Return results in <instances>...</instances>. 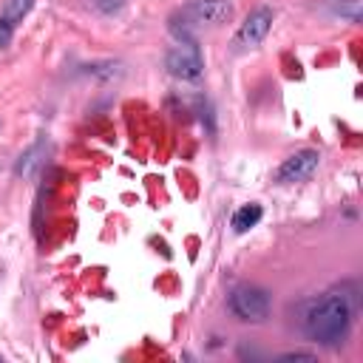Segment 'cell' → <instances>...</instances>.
Here are the masks:
<instances>
[{"instance_id":"6da1fadb","label":"cell","mask_w":363,"mask_h":363,"mask_svg":"<svg viewBox=\"0 0 363 363\" xmlns=\"http://www.w3.org/2000/svg\"><path fill=\"white\" fill-rule=\"evenodd\" d=\"M357 309V295L352 286H340L326 292L303 318V332L320 346H340L349 335L352 318Z\"/></svg>"},{"instance_id":"7a4b0ae2","label":"cell","mask_w":363,"mask_h":363,"mask_svg":"<svg viewBox=\"0 0 363 363\" xmlns=\"http://www.w3.org/2000/svg\"><path fill=\"white\" fill-rule=\"evenodd\" d=\"M230 17H233V3L230 0H190L170 20H182V34H187L190 28L224 26Z\"/></svg>"},{"instance_id":"3957f363","label":"cell","mask_w":363,"mask_h":363,"mask_svg":"<svg viewBox=\"0 0 363 363\" xmlns=\"http://www.w3.org/2000/svg\"><path fill=\"white\" fill-rule=\"evenodd\" d=\"M269 309H272V298L267 289L261 286H252V284H241L230 292V312L238 318V320H247V323H264L269 318Z\"/></svg>"},{"instance_id":"277c9868","label":"cell","mask_w":363,"mask_h":363,"mask_svg":"<svg viewBox=\"0 0 363 363\" xmlns=\"http://www.w3.org/2000/svg\"><path fill=\"white\" fill-rule=\"evenodd\" d=\"M164 68L176 77V79H199L204 71V60L201 51L193 40H182L176 43L167 54H164Z\"/></svg>"},{"instance_id":"5b68a950","label":"cell","mask_w":363,"mask_h":363,"mask_svg":"<svg viewBox=\"0 0 363 363\" xmlns=\"http://www.w3.org/2000/svg\"><path fill=\"white\" fill-rule=\"evenodd\" d=\"M272 17H275V11H272L269 6H258V9H252V11L247 14V20L241 23L238 34H235V45H241V48H255V45L269 34V28H272Z\"/></svg>"},{"instance_id":"8992f818","label":"cell","mask_w":363,"mask_h":363,"mask_svg":"<svg viewBox=\"0 0 363 363\" xmlns=\"http://www.w3.org/2000/svg\"><path fill=\"white\" fill-rule=\"evenodd\" d=\"M318 162H320L318 150L303 147V150H298V153H292L289 159L281 162V167L275 170V179L284 182V184H289V182H303V179H309V176L318 170Z\"/></svg>"},{"instance_id":"52a82bcc","label":"cell","mask_w":363,"mask_h":363,"mask_svg":"<svg viewBox=\"0 0 363 363\" xmlns=\"http://www.w3.org/2000/svg\"><path fill=\"white\" fill-rule=\"evenodd\" d=\"M43 153H45V147H43V142H37V145H31L20 159H17V164H14V173L17 176H23V179H31L34 176V170L43 164Z\"/></svg>"},{"instance_id":"ba28073f","label":"cell","mask_w":363,"mask_h":363,"mask_svg":"<svg viewBox=\"0 0 363 363\" xmlns=\"http://www.w3.org/2000/svg\"><path fill=\"white\" fill-rule=\"evenodd\" d=\"M261 216H264L261 204H244V207H238L235 216H233V230H235V233H247L250 227H255V224L261 221Z\"/></svg>"},{"instance_id":"9c48e42d","label":"cell","mask_w":363,"mask_h":363,"mask_svg":"<svg viewBox=\"0 0 363 363\" xmlns=\"http://www.w3.org/2000/svg\"><path fill=\"white\" fill-rule=\"evenodd\" d=\"M31 6H34V0H3L0 20L17 28V23H23V17L31 11Z\"/></svg>"},{"instance_id":"30bf717a","label":"cell","mask_w":363,"mask_h":363,"mask_svg":"<svg viewBox=\"0 0 363 363\" xmlns=\"http://www.w3.org/2000/svg\"><path fill=\"white\" fill-rule=\"evenodd\" d=\"M335 11L340 17H349L352 23H357L360 20V0H340V3H335Z\"/></svg>"},{"instance_id":"8fae6325","label":"cell","mask_w":363,"mask_h":363,"mask_svg":"<svg viewBox=\"0 0 363 363\" xmlns=\"http://www.w3.org/2000/svg\"><path fill=\"white\" fill-rule=\"evenodd\" d=\"M91 6L99 11V14H113L125 6V0H91Z\"/></svg>"},{"instance_id":"7c38bea8","label":"cell","mask_w":363,"mask_h":363,"mask_svg":"<svg viewBox=\"0 0 363 363\" xmlns=\"http://www.w3.org/2000/svg\"><path fill=\"white\" fill-rule=\"evenodd\" d=\"M278 360H281V363H295V360H306V363H312L315 354H309V352H286V354H281Z\"/></svg>"},{"instance_id":"4fadbf2b","label":"cell","mask_w":363,"mask_h":363,"mask_svg":"<svg viewBox=\"0 0 363 363\" xmlns=\"http://www.w3.org/2000/svg\"><path fill=\"white\" fill-rule=\"evenodd\" d=\"M11 37H14V26H9V23L0 20V48H9L11 45Z\"/></svg>"},{"instance_id":"5bb4252c","label":"cell","mask_w":363,"mask_h":363,"mask_svg":"<svg viewBox=\"0 0 363 363\" xmlns=\"http://www.w3.org/2000/svg\"><path fill=\"white\" fill-rule=\"evenodd\" d=\"M0 360H3V357H0Z\"/></svg>"}]
</instances>
